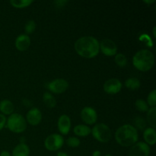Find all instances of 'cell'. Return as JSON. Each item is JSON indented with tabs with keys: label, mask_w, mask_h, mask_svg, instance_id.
I'll list each match as a JSON object with an SVG mask.
<instances>
[{
	"label": "cell",
	"mask_w": 156,
	"mask_h": 156,
	"mask_svg": "<svg viewBox=\"0 0 156 156\" xmlns=\"http://www.w3.org/2000/svg\"><path fill=\"white\" fill-rule=\"evenodd\" d=\"M74 47L79 56L86 59L95 57L100 52L99 41L91 36L82 37L78 39L75 43Z\"/></svg>",
	"instance_id": "1"
},
{
	"label": "cell",
	"mask_w": 156,
	"mask_h": 156,
	"mask_svg": "<svg viewBox=\"0 0 156 156\" xmlns=\"http://www.w3.org/2000/svg\"><path fill=\"white\" fill-rule=\"evenodd\" d=\"M138 131L130 124H125L120 126L115 133L116 141L123 147L133 146L138 142Z\"/></svg>",
	"instance_id": "2"
},
{
	"label": "cell",
	"mask_w": 156,
	"mask_h": 156,
	"mask_svg": "<svg viewBox=\"0 0 156 156\" xmlns=\"http://www.w3.org/2000/svg\"><path fill=\"white\" fill-rule=\"evenodd\" d=\"M133 64L140 71L148 72L155 64V56L149 50H141L133 56Z\"/></svg>",
	"instance_id": "3"
},
{
	"label": "cell",
	"mask_w": 156,
	"mask_h": 156,
	"mask_svg": "<svg viewBox=\"0 0 156 156\" xmlns=\"http://www.w3.org/2000/svg\"><path fill=\"white\" fill-rule=\"evenodd\" d=\"M7 127L15 133H23L27 128V121L22 115L19 114H12L6 120Z\"/></svg>",
	"instance_id": "4"
},
{
	"label": "cell",
	"mask_w": 156,
	"mask_h": 156,
	"mask_svg": "<svg viewBox=\"0 0 156 156\" xmlns=\"http://www.w3.org/2000/svg\"><path fill=\"white\" fill-rule=\"evenodd\" d=\"M93 137L100 143H108L111 139V131L105 123H98L91 130Z\"/></svg>",
	"instance_id": "5"
},
{
	"label": "cell",
	"mask_w": 156,
	"mask_h": 156,
	"mask_svg": "<svg viewBox=\"0 0 156 156\" xmlns=\"http://www.w3.org/2000/svg\"><path fill=\"white\" fill-rule=\"evenodd\" d=\"M64 144V139L59 134H51L46 138L44 146L49 151H57Z\"/></svg>",
	"instance_id": "6"
},
{
	"label": "cell",
	"mask_w": 156,
	"mask_h": 156,
	"mask_svg": "<svg viewBox=\"0 0 156 156\" xmlns=\"http://www.w3.org/2000/svg\"><path fill=\"white\" fill-rule=\"evenodd\" d=\"M46 88L54 94H62L69 88V83L63 79H57L46 84Z\"/></svg>",
	"instance_id": "7"
},
{
	"label": "cell",
	"mask_w": 156,
	"mask_h": 156,
	"mask_svg": "<svg viewBox=\"0 0 156 156\" xmlns=\"http://www.w3.org/2000/svg\"><path fill=\"white\" fill-rule=\"evenodd\" d=\"M100 50L107 56H115L117 53V46L112 40L104 39L99 42Z\"/></svg>",
	"instance_id": "8"
},
{
	"label": "cell",
	"mask_w": 156,
	"mask_h": 156,
	"mask_svg": "<svg viewBox=\"0 0 156 156\" xmlns=\"http://www.w3.org/2000/svg\"><path fill=\"white\" fill-rule=\"evenodd\" d=\"M150 147L144 142H137L132 146L129 156H149Z\"/></svg>",
	"instance_id": "9"
},
{
	"label": "cell",
	"mask_w": 156,
	"mask_h": 156,
	"mask_svg": "<svg viewBox=\"0 0 156 156\" xmlns=\"http://www.w3.org/2000/svg\"><path fill=\"white\" fill-rule=\"evenodd\" d=\"M81 118L86 124L93 125L97 122V112L91 107H85L81 111Z\"/></svg>",
	"instance_id": "10"
},
{
	"label": "cell",
	"mask_w": 156,
	"mask_h": 156,
	"mask_svg": "<svg viewBox=\"0 0 156 156\" xmlns=\"http://www.w3.org/2000/svg\"><path fill=\"white\" fill-rule=\"evenodd\" d=\"M122 83L117 79H110L104 84V90L109 94H115L120 91L122 88Z\"/></svg>",
	"instance_id": "11"
},
{
	"label": "cell",
	"mask_w": 156,
	"mask_h": 156,
	"mask_svg": "<svg viewBox=\"0 0 156 156\" xmlns=\"http://www.w3.org/2000/svg\"><path fill=\"white\" fill-rule=\"evenodd\" d=\"M42 120V114L37 108L29 110L26 115V121L31 126H37Z\"/></svg>",
	"instance_id": "12"
},
{
	"label": "cell",
	"mask_w": 156,
	"mask_h": 156,
	"mask_svg": "<svg viewBox=\"0 0 156 156\" xmlns=\"http://www.w3.org/2000/svg\"><path fill=\"white\" fill-rule=\"evenodd\" d=\"M71 119L66 114H62L58 120L57 126L59 133L62 135H67L71 129Z\"/></svg>",
	"instance_id": "13"
},
{
	"label": "cell",
	"mask_w": 156,
	"mask_h": 156,
	"mask_svg": "<svg viewBox=\"0 0 156 156\" xmlns=\"http://www.w3.org/2000/svg\"><path fill=\"white\" fill-rule=\"evenodd\" d=\"M30 45V39L27 34H20L15 40V47L19 51H25Z\"/></svg>",
	"instance_id": "14"
},
{
	"label": "cell",
	"mask_w": 156,
	"mask_h": 156,
	"mask_svg": "<svg viewBox=\"0 0 156 156\" xmlns=\"http://www.w3.org/2000/svg\"><path fill=\"white\" fill-rule=\"evenodd\" d=\"M145 143L148 146H154L156 143V131L152 127L146 128L143 133Z\"/></svg>",
	"instance_id": "15"
},
{
	"label": "cell",
	"mask_w": 156,
	"mask_h": 156,
	"mask_svg": "<svg viewBox=\"0 0 156 156\" xmlns=\"http://www.w3.org/2000/svg\"><path fill=\"white\" fill-rule=\"evenodd\" d=\"M30 149L26 143H19L14 148L12 156H29Z\"/></svg>",
	"instance_id": "16"
},
{
	"label": "cell",
	"mask_w": 156,
	"mask_h": 156,
	"mask_svg": "<svg viewBox=\"0 0 156 156\" xmlns=\"http://www.w3.org/2000/svg\"><path fill=\"white\" fill-rule=\"evenodd\" d=\"M15 107L13 103L9 100H3L0 102V111L2 114L5 115H11L13 113Z\"/></svg>",
	"instance_id": "17"
},
{
	"label": "cell",
	"mask_w": 156,
	"mask_h": 156,
	"mask_svg": "<svg viewBox=\"0 0 156 156\" xmlns=\"http://www.w3.org/2000/svg\"><path fill=\"white\" fill-rule=\"evenodd\" d=\"M91 130L89 126H86V125L83 124H79L77 125L74 127L73 129V132L78 136H82V137H85L88 136L90 133H91Z\"/></svg>",
	"instance_id": "18"
},
{
	"label": "cell",
	"mask_w": 156,
	"mask_h": 156,
	"mask_svg": "<svg viewBox=\"0 0 156 156\" xmlns=\"http://www.w3.org/2000/svg\"><path fill=\"white\" fill-rule=\"evenodd\" d=\"M43 101L46 106L49 108H53L56 105V101L53 94L50 92H45L43 95Z\"/></svg>",
	"instance_id": "19"
},
{
	"label": "cell",
	"mask_w": 156,
	"mask_h": 156,
	"mask_svg": "<svg viewBox=\"0 0 156 156\" xmlns=\"http://www.w3.org/2000/svg\"><path fill=\"white\" fill-rule=\"evenodd\" d=\"M141 83H140V81L139 80L136 78H129L126 80L125 82V86L129 90H132V91H135V90L140 88Z\"/></svg>",
	"instance_id": "20"
},
{
	"label": "cell",
	"mask_w": 156,
	"mask_h": 156,
	"mask_svg": "<svg viewBox=\"0 0 156 156\" xmlns=\"http://www.w3.org/2000/svg\"><path fill=\"white\" fill-rule=\"evenodd\" d=\"M146 120L150 126L153 129L156 127V108H151L147 111Z\"/></svg>",
	"instance_id": "21"
},
{
	"label": "cell",
	"mask_w": 156,
	"mask_h": 156,
	"mask_svg": "<svg viewBox=\"0 0 156 156\" xmlns=\"http://www.w3.org/2000/svg\"><path fill=\"white\" fill-rule=\"evenodd\" d=\"M33 3L32 0H12L10 1V4L13 6L14 8L17 9H24Z\"/></svg>",
	"instance_id": "22"
},
{
	"label": "cell",
	"mask_w": 156,
	"mask_h": 156,
	"mask_svg": "<svg viewBox=\"0 0 156 156\" xmlns=\"http://www.w3.org/2000/svg\"><path fill=\"white\" fill-rule=\"evenodd\" d=\"M114 61L115 63L121 68L126 66L127 64V59L123 53H117L114 57Z\"/></svg>",
	"instance_id": "23"
},
{
	"label": "cell",
	"mask_w": 156,
	"mask_h": 156,
	"mask_svg": "<svg viewBox=\"0 0 156 156\" xmlns=\"http://www.w3.org/2000/svg\"><path fill=\"white\" fill-rule=\"evenodd\" d=\"M135 106L136 108L140 112H147L149 109V106L148 105L147 102L143 99H138L136 101Z\"/></svg>",
	"instance_id": "24"
},
{
	"label": "cell",
	"mask_w": 156,
	"mask_h": 156,
	"mask_svg": "<svg viewBox=\"0 0 156 156\" xmlns=\"http://www.w3.org/2000/svg\"><path fill=\"white\" fill-rule=\"evenodd\" d=\"M134 125H135L134 127L136 129H139L140 130H145L146 129V121L143 117H136L134 120Z\"/></svg>",
	"instance_id": "25"
},
{
	"label": "cell",
	"mask_w": 156,
	"mask_h": 156,
	"mask_svg": "<svg viewBox=\"0 0 156 156\" xmlns=\"http://www.w3.org/2000/svg\"><path fill=\"white\" fill-rule=\"evenodd\" d=\"M36 28V23L33 20H30L26 23L25 26H24V31H25L26 34H30L33 33Z\"/></svg>",
	"instance_id": "26"
},
{
	"label": "cell",
	"mask_w": 156,
	"mask_h": 156,
	"mask_svg": "<svg viewBox=\"0 0 156 156\" xmlns=\"http://www.w3.org/2000/svg\"><path fill=\"white\" fill-rule=\"evenodd\" d=\"M147 104L151 108H155L156 106V90L154 89L149 94L147 98Z\"/></svg>",
	"instance_id": "27"
},
{
	"label": "cell",
	"mask_w": 156,
	"mask_h": 156,
	"mask_svg": "<svg viewBox=\"0 0 156 156\" xmlns=\"http://www.w3.org/2000/svg\"><path fill=\"white\" fill-rule=\"evenodd\" d=\"M66 144L67 146H69V147L72 148H76L79 147L81 144V142L79 139H78L77 137L72 136L69 137V139L66 140Z\"/></svg>",
	"instance_id": "28"
},
{
	"label": "cell",
	"mask_w": 156,
	"mask_h": 156,
	"mask_svg": "<svg viewBox=\"0 0 156 156\" xmlns=\"http://www.w3.org/2000/svg\"><path fill=\"white\" fill-rule=\"evenodd\" d=\"M53 3L55 7L61 9V8H63L64 6H66V5L68 3V1L67 0H56V1L53 2Z\"/></svg>",
	"instance_id": "29"
},
{
	"label": "cell",
	"mask_w": 156,
	"mask_h": 156,
	"mask_svg": "<svg viewBox=\"0 0 156 156\" xmlns=\"http://www.w3.org/2000/svg\"><path fill=\"white\" fill-rule=\"evenodd\" d=\"M6 123V118L3 114H0V130L5 126Z\"/></svg>",
	"instance_id": "30"
},
{
	"label": "cell",
	"mask_w": 156,
	"mask_h": 156,
	"mask_svg": "<svg viewBox=\"0 0 156 156\" xmlns=\"http://www.w3.org/2000/svg\"><path fill=\"white\" fill-rule=\"evenodd\" d=\"M22 103H23V105L26 107V108H30V107L32 106L31 101L27 98H24V100L22 101Z\"/></svg>",
	"instance_id": "31"
},
{
	"label": "cell",
	"mask_w": 156,
	"mask_h": 156,
	"mask_svg": "<svg viewBox=\"0 0 156 156\" xmlns=\"http://www.w3.org/2000/svg\"><path fill=\"white\" fill-rule=\"evenodd\" d=\"M0 156H12V155H11L8 151L3 150L2 151L1 153H0Z\"/></svg>",
	"instance_id": "32"
},
{
	"label": "cell",
	"mask_w": 156,
	"mask_h": 156,
	"mask_svg": "<svg viewBox=\"0 0 156 156\" xmlns=\"http://www.w3.org/2000/svg\"><path fill=\"white\" fill-rule=\"evenodd\" d=\"M101 152L99 150L94 151L92 153V156H101Z\"/></svg>",
	"instance_id": "33"
},
{
	"label": "cell",
	"mask_w": 156,
	"mask_h": 156,
	"mask_svg": "<svg viewBox=\"0 0 156 156\" xmlns=\"http://www.w3.org/2000/svg\"><path fill=\"white\" fill-rule=\"evenodd\" d=\"M56 155L57 156H69L68 154L66 153V152H59Z\"/></svg>",
	"instance_id": "34"
},
{
	"label": "cell",
	"mask_w": 156,
	"mask_h": 156,
	"mask_svg": "<svg viewBox=\"0 0 156 156\" xmlns=\"http://www.w3.org/2000/svg\"><path fill=\"white\" fill-rule=\"evenodd\" d=\"M143 2H144L145 3H147V4H152V3H154V2H155V0H152V1H146H146H143Z\"/></svg>",
	"instance_id": "35"
},
{
	"label": "cell",
	"mask_w": 156,
	"mask_h": 156,
	"mask_svg": "<svg viewBox=\"0 0 156 156\" xmlns=\"http://www.w3.org/2000/svg\"><path fill=\"white\" fill-rule=\"evenodd\" d=\"M153 35L154 37H155V27H153Z\"/></svg>",
	"instance_id": "36"
},
{
	"label": "cell",
	"mask_w": 156,
	"mask_h": 156,
	"mask_svg": "<svg viewBox=\"0 0 156 156\" xmlns=\"http://www.w3.org/2000/svg\"><path fill=\"white\" fill-rule=\"evenodd\" d=\"M105 156H112L111 155H109V154H108V155H105Z\"/></svg>",
	"instance_id": "37"
}]
</instances>
